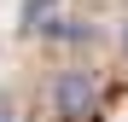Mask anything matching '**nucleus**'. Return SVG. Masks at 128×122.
I'll list each match as a JSON object with an SVG mask.
<instances>
[{
  "instance_id": "2",
  "label": "nucleus",
  "mask_w": 128,
  "mask_h": 122,
  "mask_svg": "<svg viewBox=\"0 0 128 122\" xmlns=\"http://www.w3.org/2000/svg\"><path fill=\"white\" fill-rule=\"evenodd\" d=\"M41 12H47V0H29V6H24V17H29V23H41Z\"/></svg>"
},
{
  "instance_id": "4",
  "label": "nucleus",
  "mask_w": 128,
  "mask_h": 122,
  "mask_svg": "<svg viewBox=\"0 0 128 122\" xmlns=\"http://www.w3.org/2000/svg\"><path fill=\"white\" fill-rule=\"evenodd\" d=\"M0 122H6V111H0Z\"/></svg>"
},
{
  "instance_id": "1",
  "label": "nucleus",
  "mask_w": 128,
  "mask_h": 122,
  "mask_svg": "<svg viewBox=\"0 0 128 122\" xmlns=\"http://www.w3.org/2000/svg\"><path fill=\"white\" fill-rule=\"evenodd\" d=\"M93 105H99L93 76H88V70H58V81H52V111H58L64 122H82V116H93Z\"/></svg>"
},
{
  "instance_id": "3",
  "label": "nucleus",
  "mask_w": 128,
  "mask_h": 122,
  "mask_svg": "<svg viewBox=\"0 0 128 122\" xmlns=\"http://www.w3.org/2000/svg\"><path fill=\"white\" fill-rule=\"evenodd\" d=\"M116 41H122V58H128V17H122V35H116Z\"/></svg>"
}]
</instances>
